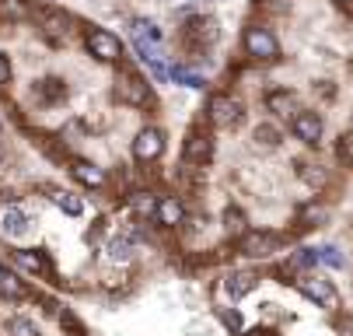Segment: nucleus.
I'll list each match as a JSON object with an SVG mask.
<instances>
[{"label":"nucleus","instance_id":"25","mask_svg":"<svg viewBox=\"0 0 353 336\" xmlns=\"http://www.w3.org/2000/svg\"><path fill=\"white\" fill-rule=\"evenodd\" d=\"M301 175H305L308 182H315V186H322V182H325V175H322L319 168H315V172H312V168H305V172H301Z\"/></svg>","mask_w":353,"mask_h":336},{"label":"nucleus","instance_id":"20","mask_svg":"<svg viewBox=\"0 0 353 336\" xmlns=\"http://www.w3.org/2000/svg\"><path fill=\"white\" fill-rule=\"evenodd\" d=\"M224 221H228V231H231V235H245V214H241L238 207H231V210L224 214Z\"/></svg>","mask_w":353,"mask_h":336},{"label":"nucleus","instance_id":"12","mask_svg":"<svg viewBox=\"0 0 353 336\" xmlns=\"http://www.w3.org/2000/svg\"><path fill=\"white\" fill-rule=\"evenodd\" d=\"M252 287H256V277L252 273H231L228 280H224V295L231 298V302H238V298H245Z\"/></svg>","mask_w":353,"mask_h":336},{"label":"nucleus","instance_id":"4","mask_svg":"<svg viewBox=\"0 0 353 336\" xmlns=\"http://www.w3.org/2000/svg\"><path fill=\"white\" fill-rule=\"evenodd\" d=\"M280 249V238L270 235V231H245L241 235V253L252 256V259H266Z\"/></svg>","mask_w":353,"mask_h":336},{"label":"nucleus","instance_id":"11","mask_svg":"<svg viewBox=\"0 0 353 336\" xmlns=\"http://www.w3.org/2000/svg\"><path fill=\"white\" fill-rule=\"evenodd\" d=\"M158 224L161 228H179L182 221H185V204L179 200V197H161L158 200Z\"/></svg>","mask_w":353,"mask_h":336},{"label":"nucleus","instance_id":"15","mask_svg":"<svg viewBox=\"0 0 353 336\" xmlns=\"http://www.w3.org/2000/svg\"><path fill=\"white\" fill-rule=\"evenodd\" d=\"M266 106H270V112H276V116H290V119L301 112V109H294V99H290L287 91H273L270 99H266Z\"/></svg>","mask_w":353,"mask_h":336},{"label":"nucleus","instance_id":"26","mask_svg":"<svg viewBox=\"0 0 353 336\" xmlns=\"http://www.w3.org/2000/svg\"><path fill=\"white\" fill-rule=\"evenodd\" d=\"M339 4H346V8H353V0H339Z\"/></svg>","mask_w":353,"mask_h":336},{"label":"nucleus","instance_id":"2","mask_svg":"<svg viewBox=\"0 0 353 336\" xmlns=\"http://www.w3.org/2000/svg\"><path fill=\"white\" fill-rule=\"evenodd\" d=\"M297 287H301V295H305L308 302H315V305H322V308H339V291L332 287V280H325V277H319V273H305L297 280Z\"/></svg>","mask_w":353,"mask_h":336},{"label":"nucleus","instance_id":"5","mask_svg":"<svg viewBox=\"0 0 353 336\" xmlns=\"http://www.w3.org/2000/svg\"><path fill=\"white\" fill-rule=\"evenodd\" d=\"M245 50H248V57L276 60L280 46H276V39H273V32H270V28H248V32H245Z\"/></svg>","mask_w":353,"mask_h":336},{"label":"nucleus","instance_id":"18","mask_svg":"<svg viewBox=\"0 0 353 336\" xmlns=\"http://www.w3.org/2000/svg\"><path fill=\"white\" fill-rule=\"evenodd\" d=\"M319 259H322L325 266H332V270H343V253H339L336 246H322V249H319Z\"/></svg>","mask_w":353,"mask_h":336},{"label":"nucleus","instance_id":"22","mask_svg":"<svg viewBox=\"0 0 353 336\" xmlns=\"http://www.w3.org/2000/svg\"><path fill=\"white\" fill-rule=\"evenodd\" d=\"M147 67H150V74H154L158 81H168V70H165V63L158 60V57H150V60H143Z\"/></svg>","mask_w":353,"mask_h":336},{"label":"nucleus","instance_id":"7","mask_svg":"<svg viewBox=\"0 0 353 336\" xmlns=\"http://www.w3.org/2000/svg\"><path fill=\"white\" fill-rule=\"evenodd\" d=\"M207 112H210V123H217V126H234L241 119V106L231 99V95H210Z\"/></svg>","mask_w":353,"mask_h":336},{"label":"nucleus","instance_id":"16","mask_svg":"<svg viewBox=\"0 0 353 336\" xmlns=\"http://www.w3.org/2000/svg\"><path fill=\"white\" fill-rule=\"evenodd\" d=\"M130 207L140 214V217H150V214H158V200L143 193V189H137V193H130Z\"/></svg>","mask_w":353,"mask_h":336},{"label":"nucleus","instance_id":"8","mask_svg":"<svg viewBox=\"0 0 353 336\" xmlns=\"http://www.w3.org/2000/svg\"><path fill=\"white\" fill-rule=\"evenodd\" d=\"M290 130H294L297 140H305V144H319V140H322V119H319V112H312V109H301V112L290 119Z\"/></svg>","mask_w":353,"mask_h":336},{"label":"nucleus","instance_id":"24","mask_svg":"<svg viewBox=\"0 0 353 336\" xmlns=\"http://www.w3.org/2000/svg\"><path fill=\"white\" fill-rule=\"evenodd\" d=\"M8 161H11V155H8V140H4V133H0V179H4V172H8Z\"/></svg>","mask_w":353,"mask_h":336},{"label":"nucleus","instance_id":"21","mask_svg":"<svg viewBox=\"0 0 353 336\" xmlns=\"http://www.w3.org/2000/svg\"><path fill=\"white\" fill-rule=\"evenodd\" d=\"M221 322H224L231 333H241V329H245V322H241V312H234V308H221Z\"/></svg>","mask_w":353,"mask_h":336},{"label":"nucleus","instance_id":"10","mask_svg":"<svg viewBox=\"0 0 353 336\" xmlns=\"http://www.w3.org/2000/svg\"><path fill=\"white\" fill-rule=\"evenodd\" d=\"M70 175H74L81 186H88V189H102V186H105V172L98 168L94 161H88V158H74V161H70Z\"/></svg>","mask_w":353,"mask_h":336},{"label":"nucleus","instance_id":"17","mask_svg":"<svg viewBox=\"0 0 353 336\" xmlns=\"http://www.w3.org/2000/svg\"><path fill=\"white\" fill-rule=\"evenodd\" d=\"M325 217H329V210L322 204H308L305 210H301V224L305 228H319V224H325Z\"/></svg>","mask_w":353,"mask_h":336},{"label":"nucleus","instance_id":"3","mask_svg":"<svg viewBox=\"0 0 353 336\" xmlns=\"http://www.w3.org/2000/svg\"><path fill=\"white\" fill-rule=\"evenodd\" d=\"M161 151H165V137H161L158 126L137 130V137H133V155H137V161H154Z\"/></svg>","mask_w":353,"mask_h":336},{"label":"nucleus","instance_id":"1","mask_svg":"<svg viewBox=\"0 0 353 336\" xmlns=\"http://www.w3.org/2000/svg\"><path fill=\"white\" fill-rule=\"evenodd\" d=\"M84 46H88V53L98 60V63H119L123 60V42L109 32V28H91L84 35Z\"/></svg>","mask_w":353,"mask_h":336},{"label":"nucleus","instance_id":"13","mask_svg":"<svg viewBox=\"0 0 353 336\" xmlns=\"http://www.w3.org/2000/svg\"><path fill=\"white\" fill-rule=\"evenodd\" d=\"M315 259H319V253H315V249H297V253L283 263V273L297 277V273H305L308 266H315Z\"/></svg>","mask_w":353,"mask_h":336},{"label":"nucleus","instance_id":"23","mask_svg":"<svg viewBox=\"0 0 353 336\" xmlns=\"http://www.w3.org/2000/svg\"><path fill=\"white\" fill-rule=\"evenodd\" d=\"M256 137H263L266 148H276V130H273V126H259V130H256Z\"/></svg>","mask_w":353,"mask_h":336},{"label":"nucleus","instance_id":"14","mask_svg":"<svg viewBox=\"0 0 353 336\" xmlns=\"http://www.w3.org/2000/svg\"><path fill=\"white\" fill-rule=\"evenodd\" d=\"M168 77H172L175 84H185V88H192V91H199V88L207 84V81L199 77L196 70H189V67H182V63H172V67H168Z\"/></svg>","mask_w":353,"mask_h":336},{"label":"nucleus","instance_id":"19","mask_svg":"<svg viewBox=\"0 0 353 336\" xmlns=\"http://www.w3.org/2000/svg\"><path fill=\"white\" fill-rule=\"evenodd\" d=\"M336 155H339V161H343V165H350V168H353V133L339 137V144H336Z\"/></svg>","mask_w":353,"mask_h":336},{"label":"nucleus","instance_id":"6","mask_svg":"<svg viewBox=\"0 0 353 336\" xmlns=\"http://www.w3.org/2000/svg\"><path fill=\"white\" fill-rule=\"evenodd\" d=\"M116 95L126 102V106H143L147 102V81L133 70H119V84H116Z\"/></svg>","mask_w":353,"mask_h":336},{"label":"nucleus","instance_id":"9","mask_svg":"<svg viewBox=\"0 0 353 336\" xmlns=\"http://www.w3.org/2000/svg\"><path fill=\"white\" fill-rule=\"evenodd\" d=\"M210 158H214V137H210L207 130H192L189 140H185V161L203 165V161H210Z\"/></svg>","mask_w":353,"mask_h":336}]
</instances>
